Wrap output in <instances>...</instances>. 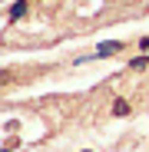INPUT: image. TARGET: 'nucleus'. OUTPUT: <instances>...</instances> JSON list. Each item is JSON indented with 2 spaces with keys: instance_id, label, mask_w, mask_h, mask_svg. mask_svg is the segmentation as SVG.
Returning a JSON list of instances; mask_svg holds the SVG:
<instances>
[{
  "instance_id": "1",
  "label": "nucleus",
  "mask_w": 149,
  "mask_h": 152,
  "mask_svg": "<svg viewBox=\"0 0 149 152\" xmlns=\"http://www.w3.org/2000/svg\"><path fill=\"white\" fill-rule=\"evenodd\" d=\"M119 50H123V43H116V40H106V43H99L96 56H116Z\"/></svg>"
},
{
  "instance_id": "2",
  "label": "nucleus",
  "mask_w": 149,
  "mask_h": 152,
  "mask_svg": "<svg viewBox=\"0 0 149 152\" xmlns=\"http://www.w3.org/2000/svg\"><path fill=\"white\" fill-rule=\"evenodd\" d=\"M23 13H27V0H13V7H10V20H20Z\"/></svg>"
},
{
  "instance_id": "3",
  "label": "nucleus",
  "mask_w": 149,
  "mask_h": 152,
  "mask_svg": "<svg viewBox=\"0 0 149 152\" xmlns=\"http://www.w3.org/2000/svg\"><path fill=\"white\" fill-rule=\"evenodd\" d=\"M129 113V103H126V99H116V103H113V116H126Z\"/></svg>"
},
{
  "instance_id": "4",
  "label": "nucleus",
  "mask_w": 149,
  "mask_h": 152,
  "mask_svg": "<svg viewBox=\"0 0 149 152\" xmlns=\"http://www.w3.org/2000/svg\"><path fill=\"white\" fill-rule=\"evenodd\" d=\"M142 66H149V56H139V60H133V69H142Z\"/></svg>"
}]
</instances>
